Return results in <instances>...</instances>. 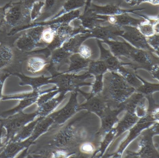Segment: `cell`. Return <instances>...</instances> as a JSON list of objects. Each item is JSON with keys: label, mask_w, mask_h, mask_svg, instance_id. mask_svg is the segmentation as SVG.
<instances>
[{"label": "cell", "mask_w": 159, "mask_h": 158, "mask_svg": "<svg viewBox=\"0 0 159 158\" xmlns=\"http://www.w3.org/2000/svg\"><path fill=\"white\" fill-rule=\"evenodd\" d=\"M16 46L20 50L25 52H29L35 49L36 48L44 46L43 45L36 43L26 32L18 39Z\"/></svg>", "instance_id": "obj_16"}, {"label": "cell", "mask_w": 159, "mask_h": 158, "mask_svg": "<svg viewBox=\"0 0 159 158\" xmlns=\"http://www.w3.org/2000/svg\"><path fill=\"white\" fill-rule=\"evenodd\" d=\"M86 0H66L61 10L51 19L85 6Z\"/></svg>", "instance_id": "obj_19"}, {"label": "cell", "mask_w": 159, "mask_h": 158, "mask_svg": "<svg viewBox=\"0 0 159 158\" xmlns=\"http://www.w3.org/2000/svg\"><path fill=\"white\" fill-rule=\"evenodd\" d=\"M35 97H33V98L19 100V103L16 107H14L13 109L5 111V112L1 113L0 114V118H6L15 114L22 112V111L25 108L30 105L34 101Z\"/></svg>", "instance_id": "obj_22"}, {"label": "cell", "mask_w": 159, "mask_h": 158, "mask_svg": "<svg viewBox=\"0 0 159 158\" xmlns=\"http://www.w3.org/2000/svg\"><path fill=\"white\" fill-rule=\"evenodd\" d=\"M122 32V27L109 24L107 26L99 25L90 31L91 36L102 40V42L117 40L116 38L120 37Z\"/></svg>", "instance_id": "obj_7"}, {"label": "cell", "mask_w": 159, "mask_h": 158, "mask_svg": "<svg viewBox=\"0 0 159 158\" xmlns=\"http://www.w3.org/2000/svg\"><path fill=\"white\" fill-rule=\"evenodd\" d=\"M35 0H20L13 3L6 13L4 23L12 28L25 27L31 22L30 12ZM16 30V29H15Z\"/></svg>", "instance_id": "obj_1"}, {"label": "cell", "mask_w": 159, "mask_h": 158, "mask_svg": "<svg viewBox=\"0 0 159 158\" xmlns=\"http://www.w3.org/2000/svg\"><path fill=\"white\" fill-rule=\"evenodd\" d=\"M30 143L29 139L22 141L10 140L1 150L0 158H14L20 151L28 147Z\"/></svg>", "instance_id": "obj_11"}, {"label": "cell", "mask_w": 159, "mask_h": 158, "mask_svg": "<svg viewBox=\"0 0 159 158\" xmlns=\"http://www.w3.org/2000/svg\"><path fill=\"white\" fill-rule=\"evenodd\" d=\"M11 75V73L7 72H0V100H1L2 97V92L3 87L5 81Z\"/></svg>", "instance_id": "obj_34"}, {"label": "cell", "mask_w": 159, "mask_h": 158, "mask_svg": "<svg viewBox=\"0 0 159 158\" xmlns=\"http://www.w3.org/2000/svg\"><path fill=\"white\" fill-rule=\"evenodd\" d=\"M130 69V70H129V69H126L123 67H120L119 70L124 79L132 86L136 90V89L142 85L143 83L138 78V74H136V72L132 69L131 68Z\"/></svg>", "instance_id": "obj_20"}, {"label": "cell", "mask_w": 159, "mask_h": 158, "mask_svg": "<svg viewBox=\"0 0 159 158\" xmlns=\"http://www.w3.org/2000/svg\"><path fill=\"white\" fill-rule=\"evenodd\" d=\"M144 2H148L153 5H159V0H144Z\"/></svg>", "instance_id": "obj_40"}, {"label": "cell", "mask_w": 159, "mask_h": 158, "mask_svg": "<svg viewBox=\"0 0 159 158\" xmlns=\"http://www.w3.org/2000/svg\"><path fill=\"white\" fill-rule=\"evenodd\" d=\"M34 116V114H27L21 112L6 118H0V124L6 131L5 144L13 139L18 132L33 118Z\"/></svg>", "instance_id": "obj_3"}, {"label": "cell", "mask_w": 159, "mask_h": 158, "mask_svg": "<svg viewBox=\"0 0 159 158\" xmlns=\"http://www.w3.org/2000/svg\"><path fill=\"white\" fill-rule=\"evenodd\" d=\"M80 21V26L83 29L91 31L99 25H102V23L107 22L99 18L95 13L88 9L84 12L78 18Z\"/></svg>", "instance_id": "obj_13"}, {"label": "cell", "mask_w": 159, "mask_h": 158, "mask_svg": "<svg viewBox=\"0 0 159 158\" xmlns=\"http://www.w3.org/2000/svg\"><path fill=\"white\" fill-rule=\"evenodd\" d=\"M138 146L140 147L137 152L139 158H159V153L153 142L155 136L148 128L142 132L140 134Z\"/></svg>", "instance_id": "obj_5"}, {"label": "cell", "mask_w": 159, "mask_h": 158, "mask_svg": "<svg viewBox=\"0 0 159 158\" xmlns=\"http://www.w3.org/2000/svg\"><path fill=\"white\" fill-rule=\"evenodd\" d=\"M77 53L84 59L88 60L92 56L93 52L92 49L89 46L82 44L80 46Z\"/></svg>", "instance_id": "obj_30"}, {"label": "cell", "mask_w": 159, "mask_h": 158, "mask_svg": "<svg viewBox=\"0 0 159 158\" xmlns=\"http://www.w3.org/2000/svg\"><path fill=\"white\" fill-rule=\"evenodd\" d=\"M44 25L45 26L42 33L41 43L45 46H48L54 41L56 36L57 29L60 25L59 24H51V25L44 24Z\"/></svg>", "instance_id": "obj_21"}, {"label": "cell", "mask_w": 159, "mask_h": 158, "mask_svg": "<svg viewBox=\"0 0 159 158\" xmlns=\"http://www.w3.org/2000/svg\"><path fill=\"white\" fill-rule=\"evenodd\" d=\"M12 3V2H9L3 7H0V26L4 22L6 10L11 6Z\"/></svg>", "instance_id": "obj_36"}, {"label": "cell", "mask_w": 159, "mask_h": 158, "mask_svg": "<svg viewBox=\"0 0 159 158\" xmlns=\"http://www.w3.org/2000/svg\"><path fill=\"white\" fill-rule=\"evenodd\" d=\"M138 77L142 81L143 84L139 88L136 89V91L142 93L145 96L150 94H153L155 92L157 91L159 92V83L155 84L149 83L143 79L138 75Z\"/></svg>", "instance_id": "obj_23"}, {"label": "cell", "mask_w": 159, "mask_h": 158, "mask_svg": "<svg viewBox=\"0 0 159 158\" xmlns=\"http://www.w3.org/2000/svg\"><path fill=\"white\" fill-rule=\"evenodd\" d=\"M156 31L157 33L159 34V24H158L156 27Z\"/></svg>", "instance_id": "obj_41"}, {"label": "cell", "mask_w": 159, "mask_h": 158, "mask_svg": "<svg viewBox=\"0 0 159 158\" xmlns=\"http://www.w3.org/2000/svg\"><path fill=\"white\" fill-rule=\"evenodd\" d=\"M89 9L96 15L101 16H111L120 15L125 13H133L144 8L135 9H123L120 7L118 5L109 4L104 6H98L92 3Z\"/></svg>", "instance_id": "obj_9"}, {"label": "cell", "mask_w": 159, "mask_h": 158, "mask_svg": "<svg viewBox=\"0 0 159 158\" xmlns=\"http://www.w3.org/2000/svg\"><path fill=\"white\" fill-rule=\"evenodd\" d=\"M155 122L156 121L148 114L144 117L139 118L138 121L131 128L129 135L123 143L122 149H124L133 141L140 136L143 131L151 127Z\"/></svg>", "instance_id": "obj_10"}, {"label": "cell", "mask_w": 159, "mask_h": 158, "mask_svg": "<svg viewBox=\"0 0 159 158\" xmlns=\"http://www.w3.org/2000/svg\"><path fill=\"white\" fill-rule=\"evenodd\" d=\"M154 52L134 48L129 57L130 61L126 65L136 72L143 69L150 72L154 65L159 64V58Z\"/></svg>", "instance_id": "obj_2"}, {"label": "cell", "mask_w": 159, "mask_h": 158, "mask_svg": "<svg viewBox=\"0 0 159 158\" xmlns=\"http://www.w3.org/2000/svg\"><path fill=\"white\" fill-rule=\"evenodd\" d=\"M105 70V67L102 63H93L91 66L92 72L97 73L102 72Z\"/></svg>", "instance_id": "obj_35"}, {"label": "cell", "mask_w": 159, "mask_h": 158, "mask_svg": "<svg viewBox=\"0 0 159 158\" xmlns=\"http://www.w3.org/2000/svg\"><path fill=\"white\" fill-rule=\"evenodd\" d=\"M65 1H66V0H65Z\"/></svg>", "instance_id": "obj_42"}, {"label": "cell", "mask_w": 159, "mask_h": 158, "mask_svg": "<svg viewBox=\"0 0 159 158\" xmlns=\"http://www.w3.org/2000/svg\"><path fill=\"white\" fill-rule=\"evenodd\" d=\"M14 52L9 46H0V58L3 60L9 63L10 64L13 63L14 60Z\"/></svg>", "instance_id": "obj_28"}, {"label": "cell", "mask_w": 159, "mask_h": 158, "mask_svg": "<svg viewBox=\"0 0 159 158\" xmlns=\"http://www.w3.org/2000/svg\"><path fill=\"white\" fill-rule=\"evenodd\" d=\"M47 65L45 59L41 56H31L26 61V69L29 72L36 74L43 72Z\"/></svg>", "instance_id": "obj_14"}, {"label": "cell", "mask_w": 159, "mask_h": 158, "mask_svg": "<svg viewBox=\"0 0 159 158\" xmlns=\"http://www.w3.org/2000/svg\"><path fill=\"white\" fill-rule=\"evenodd\" d=\"M72 64L71 69H78L85 66L86 64L87 60L84 59L80 57L78 53L72 57Z\"/></svg>", "instance_id": "obj_32"}, {"label": "cell", "mask_w": 159, "mask_h": 158, "mask_svg": "<svg viewBox=\"0 0 159 158\" xmlns=\"http://www.w3.org/2000/svg\"><path fill=\"white\" fill-rule=\"evenodd\" d=\"M98 44L102 51V58H103L106 61L107 64L111 67V69H119L120 67L119 62L116 58L113 57L109 51L105 49L104 48L102 45V43L99 40L98 41Z\"/></svg>", "instance_id": "obj_25"}, {"label": "cell", "mask_w": 159, "mask_h": 158, "mask_svg": "<svg viewBox=\"0 0 159 158\" xmlns=\"http://www.w3.org/2000/svg\"><path fill=\"white\" fill-rule=\"evenodd\" d=\"M65 1V0H45L42 15L37 21L48 18L53 14L54 15L59 9L61 10Z\"/></svg>", "instance_id": "obj_15"}, {"label": "cell", "mask_w": 159, "mask_h": 158, "mask_svg": "<svg viewBox=\"0 0 159 158\" xmlns=\"http://www.w3.org/2000/svg\"><path fill=\"white\" fill-rule=\"evenodd\" d=\"M93 0H86V4L85 6V8H84V12H86L88 10L90 7L92 3V2Z\"/></svg>", "instance_id": "obj_39"}, {"label": "cell", "mask_w": 159, "mask_h": 158, "mask_svg": "<svg viewBox=\"0 0 159 158\" xmlns=\"http://www.w3.org/2000/svg\"><path fill=\"white\" fill-rule=\"evenodd\" d=\"M148 102V114H149L156 122L159 123V105L156 103L153 94L145 96Z\"/></svg>", "instance_id": "obj_24"}, {"label": "cell", "mask_w": 159, "mask_h": 158, "mask_svg": "<svg viewBox=\"0 0 159 158\" xmlns=\"http://www.w3.org/2000/svg\"><path fill=\"white\" fill-rule=\"evenodd\" d=\"M45 5V2L43 1H35L33 5L30 12L31 22L36 21L41 16Z\"/></svg>", "instance_id": "obj_26"}, {"label": "cell", "mask_w": 159, "mask_h": 158, "mask_svg": "<svg viewBox=\"0 0 159 158\" xmlns=\"http://www.w3.org/2000/svg\"><path fill=\"white\" fill-rule=\"evenodd\" d=\"M147 38L148 44L154 49L155 54L159 58V34H155Z\"/></svg>", "instance_id": "obj_31"}, {"label": "cell", "mask_w": 159, "mask_h": 158, "mask_svg": "<svg viewBox=\"0 0 159 158\" xmlns=\"http://www.w3.org/2000/svg\"><path fill=\"white\" fill-rule=\"evenodd\" d=\"M87 30L80 26L73 27L68 23L61 24L57 29L54 41L48 45V48L50 50H56L61 47L65 42L75 35Z\"/></svg>", "instance_id": "obj_6"}, {"label": "cell", "mask_w": 159, "mask_h": 158, "mask_svg": "<svg viewBox=\"0 0 159 158\" xmlns=\"http://www.w3.org/2000/svg\"><path fill=\"white\" fill-rule=\"evenodd\" d=\"M103 42L108 45L115 56L124 57L128 59L135 48L126 41L121 42L118 40H110Z\"/></svg>", "instance_id": "obj_12"}, {"label": "cell", "mask_w": 159, "mask_h": 158, "mask_svg": "<svg viewBox=\"0 0 159 158\" xmlns=\"http://www.w3.org/2000/svg\"><path fill=\"white\" fill-rule=\"evenodd\" d=\"M122 1L132 7L139 5L144 2V0H122Z\"/></svg>", "instance_id": "obj_38"}, {"label": "cell", "mask_w": 159, "mask_h": 158, "mask_svg": "<svg viewBox=\"0 0 159 158\" xmlns=\"http://www.w3.org/2000/svg\"><path fill=\"white\" fill-rule=\"evenodd\" d=\"M97 15L99 18L105 21L108 24L120 27L132 26L138 28L140 24H142L146 20L144 18H143V20L134 18L129 16L128 13L111 16Z\"/></svg>", "instance_id": "obj_8"}, {"label": "cell", "mask_w": 159, "mask_h": 158, "mask_svg": "<svg viewBox=\"0 0 159 158\" xmlns=\"http://www.w3.org/2000/svg\"><path fill=\"white\" fill-rule=\"evenodd\" d=\"M145 19V21L140 24L138 27V29L141 33L146 37H149L157 33L156 28L159 23V19L150 18L145 16H142Z\"/></svg>", "instance_id": "obj_18"}, {"label": "cell", "mask_w": 159, "mask_h": 158, "mask_svg": "<svg viewBox=\"0 0 159 158\" xmlns=\"http://www.w3.org/2000/svg\"><path fill=\"white\" fill-rule=\"evenodd\" d=\"M80 150L84 154H91L94 152L95 147L91 143L85 142L80 146Z\"/></svg>", "instance_id": "obj_33"}, {"label": "cell", "mask_w": 159, "mask_h": 158, "mask_svg": "<svg viewBox=\"0 0 159 158\" xmlns=\"http://www.w3.org/2000/svg\"><path fill=\"white\" fill-rule=\"evenodd\" d=\"M153 78L159 81V64L154 65L150 72Z\"/></svg>", "instance_id": "obj_37"}, {"label": "cell", "mask_w": 159, "mask_h": 158, "mask_svg": "<svg viewBox=\"0 0 159 158\" xmlns=\"http://www.w3.org/2000/svg\"><path fill=\"white\" fill-rule=\"evenodd\" d=\"M35 123L36 122H34L24 126L12 140L16 141H22L27 139L31 134Z\"/></svg>", "instance_id": "obj_27"}, {"label": "cell", "mask_w": 159, "mask_h": 158, "mask_svg": "<svg viewBox=\"0 0 159 158\" xmlns=\"http://www.w3.org/2000/svg\"><path fill=\"white\" fill-rule=\"evenodd\" d=\"M81 11L79 9L73 10L63 14L56 18L50 19L48 21L42 22V23L46 25L51 24H70L73 21L79 18L81 16Z\"/></svg>", "instance_id": "obj_17"}, {"label": "cell", "mask_w": 159, "mask_h": 158, "mask_svg": "<svg viewBox=\"0 0 159 158\" xmlns=\"http://www.w3.org/2000/svg\"><path fill=\"white\" fill-rule=\"evenodd\" d=\"M134 114L139 118L144 117L147 115V100L145 96L137 104L134 110Z\"/></svg>", "instance_id": "obj_29"}, {"label": "cell", "mask_w": 159, "mask_h": 158, "mask_svg": "<svg viewBox=\"0 0 159 158\" xmlns=\"http://www.w3.org/2000/svg\"><path fill=\"white\" fill-rule=\"evenodd\" d=\"M122 29L123 32L120 37L136 48L155 53L154 49L148 44L147 38L140 32L137 27L125 26L122 27Z\"/></svg>", "instance_id": "obj_4"}]
</instances>
